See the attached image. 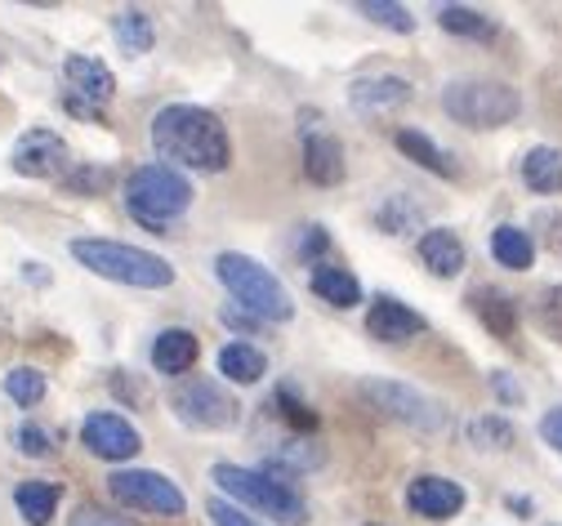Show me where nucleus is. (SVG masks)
<instances>
[{"label":"nucleus","instance_id":"nucleus-1","mask_svg":"<svg viewBox=\"0 0 562 526\" xmlns=\"http://www.w3.org/2000/svg\"><path fill=\"white\" fill-rule=\"evenodd\" d=\"M153 147L157 157L188 170H205V175H220L233 161V143L228 130L215 112L192 108V103H170L153 116Z\"/></svg>","mask_w":562,"mask_h":526},{"label":"nucleus","instance_id":"nucleus-2","mask_svg":"<svg viewBox=\"0 0 562 526\" xmlns=\"http://www.w3.org/2000/svg\"><path fill=\"white\" fill-rule=\"evenodd\" d=\"M72 255L81 268H90L94 277L121 281V286H138V290H166L175 281L170 259L153 255V250H138L125 242H108V237H77Z\"/></svg>","mask_w":562,"mask_h":526},{"label":"nucleus","instance_id":"nucleus-3","mask_svg":"<svg viewBox=\"0 0 562 526\" xmlns=\"http://www.w3.org/2000/svg\"><path fill=\"white\" fill-rule=\"evenodd\" d=\"M188 205H192V183L170 166H138L125 179V210L148 233L166 237V228L188 214Z\"/></svg>","mask_w":562,"mask_h":526},{"label":"nucleus","instance_id":"nucleus-4","mask_svg":"<svg viewBox=\"0 0 562 526\" xmlns=\"http://www.w3.org/2000/svg\"><path fill=\"white\" fill-rule=\"evenodd\" d=\"M210 482H215L224 495L241 500L246 508H259L263 517H277L286 526H304L308 522V504L304 495L277 473L263 469H241V465H215L210 469Z\"/></svg>","mask_w":562,"mask_h":526},{"label":"nucleus","instance_id":"nucleus-5","mask_svg":"<svg viewBox=\"0 0 562 526\" xmlns=\"http://www.w3.org/2000/svg\"><path fill=\"white\" fill-rule=\"evenodd\" d=\"M215 277L228 286V294L237 299V304L246 313H255L259 322H291L295 317V304H291L286 286H281L259 259L237 255V250H224L215 259Z\"/></svg>","mask_w":562,"mask_h":526},{"label":"nucleus","instance_id":"nucleus-6","mask_svg":"<svg viewBox=\"0 0 562 526\" xmlns=\"http://www.w3.org/2000/svg\"><path fill=\"white\" fill-rule=\"evenodd\" d=\"M442 112L469 130H501L522 112V99L505 81L469 77V81H451L442 90Z\"/></svg>","mask_w":562,"mask_h":526},{"label":"nucleus","instance_id":"nucleus-7","mask_svg":"<svg viewBox=\"0 0 562 526\" xmlns=\"http://www.w3.org/2000/svg\"><path fill=\"white\" fill-rule=\"evenodd\" d=\"M358 398L380 415V419H393L402 428H415V433H438L447 424V411L442 402H434L429 393H419L402 380H362L358 384Z\"/></svg>","mask_w":562,"mask_h":526},{"label":"nucleus","instance_id":"nucleus-8","mask_svg":"<svg viewBox=\"0 0 562 526\" xmlns=\"http://www.w3.org/2000/svg\"><path fill=\"white\" fill-rule=\"evenodd\" d=\"M170 406L175 415L188 424V428H205V433H220V428H233L241 406L237 398L220 384V380H205V374H188L170 389Z\"/></svg>","mask_w":562,"mask_h":526},{"label":"nucleus","instance_id":"nucleus-9","mask_svg":"<svg viewBox=\"0 0 562 526\" xmlns=\"http://www.w3.org/2000/svg\"><path fill=\"white\" fill-rule=\"evenodd\" d=\"M108 491L116 504L138 508V513H157V517H183L188 495L157 469H116L108 478Z\"/></svg>","mask_w":562,"mask_h":526},{"label":"nucleus","instance_id":"nucleus-10","mask_svg":"<svg viewBox=\"0 0 562 526\" xmlns=\"http://www.w3.org/2000/svg\"><path fill=\"white\" fill-rule=\"evenodd\" d=\"M63 81H67V94H63V108L67 112L86 116V121H103V108L116 94L112 67H103L90 54H67L63 58Z\"/></svg>","mask_w":562,"mask_h":526},{"label":"nucleus","instance_id":"nucleus-11","mask_svg":"<svg viewBox=\"0 0 562 526\" xmlns=\"http://www.w3.org/2000/svg\"><path fill=\"white\" fill-rule=\"evenodd\" d=\"M10 166L23 179H58V175L67 179V170H72V153H67V143L54 130H27L14 143Z\"/></svg>","mask_w":562,"mask_h":526},{"label":"nucleus","instance_id":"nucleus-12","mask_svg":"<svg viewBox=\"0 0 562 526\" xmlns=\"http://www.w3.org/2000/svg\"><path fill=\"white\" fill-rule=\"evenodd\" d=\"M81 441L90 446V456H99V460H130V456H138V446H144V441H138V433H134V424L112 415V411H94L81 424Z\"/></svg>","mask_w":562,"mask_h":526},{"label":"nucleus","instance_id":"nucleus-13","mask_svg":"<svg viewBox=\"0 0 562 526\" xmlns=\"http://www.w3.org/2000/svg\"><path fill=\"white\" fill-rule=\"evenodd\" d=\"M406 508L419 513V517H456L464 508V486L451 482V478H438V473H419L411 486H406Z\"/></svg>","mask_w":562,"mask_h":526},{"label":"nucleus","instance_id":"nucleus-14","mask_svg":"<svg viewBox=\"0 0 562 526\" xmlns=\"http://www.w3.org/2000/svg\"><path fill=\"white\" fill-rule=\"evenodd\" d=\"M367 331L384 344H406L415 335H425V317H419L415 309H406L393 294H375V304L367 309Z\"/></svg>","mask_w":562,"mask_h":526},{"label":"nucleus","instance_id":"nucleus-15","mask_svg":"<svg viewBox=\"0 0 562 526\" xmlns=\"http://www.w3.org/2000/svg\"><path fill=\"white\" fill-rule=\"evenodd\" d=\"M304 175L317 188H335L344 183L348 166H344V143L335 134H304Z\"/></svg>","mask_w":562,"mask_h":526},{"label":"nucleus","instance_id":"nucleus-16","mask_svg":"<svg viewBox=\"0 0 562 526\" xmlns=\"http://www.w3.org/2000/svg\"><path fill=\"white\" fill-rule=\"evenodd\" d=\"M469 309H473V317L496 335V339H514L518 335V304L505 294V290H496V286H477L473 294H469Z\"/></svg>","mask_w":562,"mask_h":526},{"label":"nucleus","instance_id":"nucleus-17","mask_svg":"<svg viewBox=\"0 0 562 526\" xmlns=\"http://www.w3.org/2000/svg\"><path fill=\"white\" fill-rule=\"evenodd\" d=\"M415 250H419V264L434 277H460V268H464V242L451 228H429Z\"/></svg>","mask_w":562,"mask_h":526},{"label":"nucleus","instance_id":"nucleus-18","mask_svg":"<svg viewBox=\"0 0 562 526\" xmlns=\"http://www.w3.org/2000/svg\"><path fill=\"white\" fill-rule=\"evenodd\" d=\"M411 99V86L402 77H367V81H353V90H348V103H353L358 112H389V108H402Z\"/></svg>","mask_w":562,"mask_h":526},{"label":"nucleus","instance_id":"nucleus-19","mask_svg":"<svg viewBox=\"0 0 562 526\" xmlns=\"http://www.w3.org/2000/svg\"><path fill=\"white\" fill-rule=\"evenodd\" d=\"M196 352H201V344L192 331H161L153 344V366L161 374H188L196 366Z\"/></svg>","mask_w":562,"mask_h":526},{"label":"nucleus","instance_id":"nucleus-20","mask_svg":"<svg viewBox=\"0 0 562 526\" xmlns=\"http://www.w3.org/2000/svg\"><path fill=\"white\" fill-rule=\"evenodd\" d=\"M308 286H313V294H322L330 309H353V304H362V286H358V277L348 272V268H317L313 277H308Z\"/></svg>","mask_w":562,"mask_h":526},{"label":"nucleus","instance_id":"nucleus-21","mask_svg":"<svg viewBox=\"0 0 562 526\" xmlns=\"http://www.w3.org/2000/svg\"><path fill=\"white\" fill-rule=\"evenodd\" d=\"M58 500H63V486L58 482H23L14 491V504L23 513L27 526H49V517L58 513Z\"/></svg>","mask_w":562,"mask_h":526},{"label":"nucleus","instance_id":"nucleus-22","mask_svg":"<svg viewBox=\"0 0 562 526\" xmlns=\"http://www.w3.org/2000/svg\"><path fill=\"white\" fill-rule=\"evenodd\" d=\"M522 183L531 192H562V153L558 147H531L522 157Z\"/></svg>","mask_w":562,"mask_h":526},{"label":"nucleus","instance_id":"nucleus-23","mask_svg":"<svg viewBox=\"0 0 562 526\" xmlns=\"http://www.w3.org/2000/svg\"><path fill=\"white\" fill-rule=\"evenodd\" d=\"M491 255H496L501 268H514V272H527L531 259H536V246H531V233L514 228V223H501L496 233H491Z\"/></svg>","mask_w":562,"mask_h":526},{"label":"nucleus","instance_id":"nucleus-24","mask_svg":"<svg viewBox=\"0 0 562 526\" xmlns=\"http://www.w3.org/2000/svg\"><path fill=\"white\" fill-rule=\"evenodd\" d=\"M220 374H228L233 384H259L263 374H268V357L255 348V344H228L220 352Z\"/></svg>","mask_w":562,"mask_h":526},{"label":"nucleus","instance_id":"nucleus-25","mask_svg":"<svg viewBox=\"0 0 562 526\" xmlns=\"http://www.w3.org/2000/svg\"><path fill=\"white\" fill-rule=\"evenodd\" d=\"M397 153H406L411 161H419L425 170H434L438 179H456L451 157L442 153V147H438L429 134H419V130H397Z\"/></svg>","mask_w":562,"mask_h":526},{"label":"nucleus","instance_id":"nucleus-26","mask_svg":"<svg viewBox=\"0 0 562 526\" xmlns=\"http://www.w3.org/2000/svg\"><path fill=\"white\" fill-rule=\"evenodd\" d=\"M272 411H277V419L286 424L295 437H313L317 433V424H322V415L291 389V384H281L277 393H272Z\"/></svg>","mask_w":562,"mask_h":526},{"label":"nucleus","instance_id":"nucleus-27","mask_svg":"<svg viewBox=\"0 0 562 526\" xmlns=\"http://www.w3.org/2000/svg\"><path fill=\"white\" fill-rule=\"evenodd\" d=\"M438 23H442V32L464 36V41H491V36H496V19L473 10V5H442Z\"/></svg>","mask_w":562,"mask_h":526},{"label":"nucleus","instance_id":"nucleus-28","mask_svg":"<svg viewBox=\"0 0 562 526\" xmlns=\"http://www.w3.org/2000/svg\"><path fill=\"white\" fill-rule=\"evenodd\" d=\"M112 32H116L121 49H130V54H148V49H153V41H157L153 19H148L144 10H121V14L112 19Z\"/></svg>","mask_w":562,"mask_h":526},{"label":"nucleus","instance_id":"nucleus-29","mask_svg":"<svg viewBox=\"0 0 562 526\" xmlns=\"http://www.w3.org/2000/svg\"><path fill=\"white\" fill-rule=\"evenodd\" d=\"M5 393L19 402V406H36L45 398V374L36 366H14L5 374Z\"/></svg>","mask_w":562,"mask_h":526},{"label":"nucleus","instance_id":"nucleus-30","mask_svg":"<svg viewBox=\"0 0 562 526\" xmlns=\"http://www.w3.org/2000/svg\"><path fill=\"white\" fill-rule=\"evenodd\" d=\"M469 441L486 446V450H505V446H514V424L501 419V415H482V419L469 424Z\"/></svg>","mask_w":562,"mask_h":526},{"label":"nucleus","instance_id":"nucleus-31","mask_svg":"<svg viewBox=\"0 0 562 526\" xmlns=\"http://www.w3.org/2000/svg\"><path fill=\"white\" fill-rule=\"evenodd\" d=\"M358 14L371 19V23H380V27H393V32H415L411 10L406 5H389V0H362Z\"/></svg>","mask_w":562,"mask_h":526},{"label":"nucleus","instance_id":"nucleus-32","mask_svg":"<svg viewBox=\"0 0 562 526\" xmlns=\"http://www.w3.org/2000/svg\"><path fill=\"white\" fill-rule=\"evenodd\" d=\"M536 322L549 339L562 344V286H544L540 299H536Z\"/></svg>","mask_w":562,"mask_h":526},{"label":"nucleus","instance_id":"nucleus-33","mask_svg":"<svg viewBox=\"0 0 562 526\" xmlns=\"http://www.w3.org/2000/svg\"><path fill=\"white\" fill-rule=\"evenodd\" d=\"M108 183H112V170L108 166H77V170H67V179H63V188L77 192V197H94Z\"/></svg>","mask_w":562,"mask_h":526},{"label":"nucleus","instance_id":"nucleus-34","mask_svg":"<svg viewBox=\"0 0 562 526\" xmlns=\"http://www.w3.org/2000/svg\"><path fill=\"white\" fill-rule=\"evenodd\" d=\"M375 219H380V228H384V233L402 237V233H411V228H415V219H419V210H415V205H411L406 197H393V201H389V205H384V210H380Z\"/></svg>","mask_w":562,"mask_h":526},{"label":"nucleus","instance_id":"nucleus-35","mask_svg":"<svg viewBox=\"0 0 562 526\" xmlns=\"http://www.w3.org/2000/svg\"><path fill=\"white\" fill-rule=\"evenodd\" d=\"M205 513H210V522H215V526H259L255 517H246V508H237L228 500H210Z\"/></svg>","mask_w":562,"mask_h":526},{"label":"nucleus","instance_id":"nucleus-36","mask_svg":"<svg viewBox=\"0 0 562 526\" xmlns=\"http://www.w3.org/2000/svg\"><path fill=\"white\" fill-rule=\"evenodd\" d=\"M67 526H134V522H125L116 513H103L99 504H81L72 517H67Z\"/></svg>","mask_w":562,"mask_h":526},{"label":"nucleus","instance_id":"nucleus-37","mask_svg":"<svg viewBox=\"0 0 562 526\" xmlns=\"http://www.w3.org/2000/svg\"><path fill=\"white\" fill-rule=\"evenodd\" d=\"M536 228H540L544 246L562 259V210H544V214H536Z\"/></svg>","mask_w":562,"mask_h":526},{"label":"nucleus","instance_id":"nucleus-38","mask_svg":"<svg viewBox=\"0 0 562 526\" xmlns=\"http://www.w3.org/2000/svg\"><path fill=\"white\" fill-rule=\"evenodd\" d=\"M19 450H23V456H49V437H45V428L23 424V428H19Z\"/></svg>","mask_w":562,"mask_h":526},{"label":"nucleus","instance_id":"nucleus-39","mask_svg":"<svg viewBox=\"0 0 562 526\" xmlns=\"http://www.w3.org/2000/svg\"><path fill=\"white\" fill-rule=\"evenodd\" d=\"M224 322H228L233 331H241V335H263V322H259L255 313H246L241 304H228V309H224Z\"/></svg>","mask_w":562,"mask_h":526},{"label":"nucleus","instance_id":"nucleus-40","mask_svg":"<svg viewBox=\"0 0 562 526\" xmlns=\"http://www.w3.org/2000/svg\"><path fill=\"white\" fill-rule=\"evenodd\" d=\"M540 437H544L553 450H562V406H558V411H549V415L540 419Z\"/></svg>","mask_w":562,"mask_h":526},{"label":"nucleus","instance_id":"nucleus-41","mask_svg":"<svg viewBox=\"0 0 562 526\" xmlns=\"http://www.w3.org/2000/svg\"><path fill=\"white\" fill-rule=\"evenodd\" d=\"M330 246V237H326V228H304V242H300V255L304 259H313V255H322Z\"/></svg>","mask_w":562,"mask_h":526},{"label":"nucleus","instance_id":"nucleus-42","mask_svg":"<svg viewBox=\"0 0 562 526\" xmlns=\"http://www.w3.org/2000/svg\"><path fill=\"white\" fill-rule=\"evenodd\" d=\"M491 389H496L505 402H518V398H522V393H518V384H509V374H505V370L491 374Z\"/></svg>","mask_w":562,"mask_h":526},{"label":"nucleus","instance_id":"nucleus-43","mask_svg":"<svg viewBox=\"0 0 562 526\" xmlns=\"http://www.w3.org/2000/svg\"><path fill=\"white\" fill-rule=\"evenodd\" d=\"M367 526H375V522H367Z\"/></svg>","mask_w":562,"mask_h":526}]
</instances>
